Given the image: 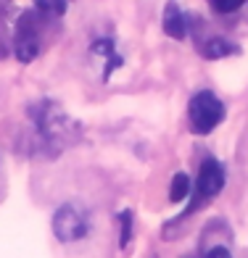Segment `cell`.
<instances>
[{
  "label": "cell",
  "mask_w": 248,
  "mask_h": 258,
  "mask_svg": "<svg viewBox=\"0 0 248 258\" xmlns=\"http://www.w3.org/2000/svg\"><path fill=\"white\" fill-rule=\"evenodd\" d=\"M32 119L37 124V132L53 145H66V143H72V140H77V135H79V126L69 119L56 103H48V100L34 105Z\"/></svg>",
  "instance_id": "cell-1"
},
{
  "label": "cell",
  "mask_w": 248,
  "mask_h": 258,
  "mask_svg": "<svg viewBox=\"0 0 248 258\" xmlns=\"http://www.w3.org/2000/svg\"><path fill=\"white\" fill-rule=\"evenodd\" d=\"M224 121V103L214 92H195L187 103V124L195 135H209Z\"/></svg>",
  "instance_id": "cell-2"
},
{
  "label": "cell",
  "mask_w": 248,
  "mask_h": 258,
  "mask_svg": "<svg viewBox=\"0 0 248 258\" xmlns=\"http://www.w3.org/2000/svg\"><path fill=\"white\" fill-rule=\"evenodd\" d=\"M222 187H224V166H222L217 158H206L204 163H201L195 190L190 192L193 201H190V206H187V214H193L201 203L214 201V198L222 192Z\"/></svg>",
  "instance_id": "cell-3"
},
{
  "label": "cell",
  "mask_w": 248,
  "mask_h": 258,
  "mask_svg": "<svg viewBox=\"0 0 248 258\" xmlns=\"http://www.w3.org/2000/svg\"><path fill=\"white\" fill-rule=\"evenodd\" d=\"M90 229V221L87 214L77 206H61L53 214V234L61 242H74L82 240Z\"/></svg>",
  "instance_id": "cell-4"
},
{
  "label": "cell",
  "mask_w": 248,
  "mask_h": 258,
  "mask_svg": "<svg viewBox=\"0 0 248 258\" xmlns=\"http://www.w3.org/2000/svg\"><path fill=\"white\" fill-rule=\"evenodd\" d=\"M14 50L21 63H29L37 58L40 53V32L34 24V14H21L19 24H16V40H14Z\"/></svg>",
  "instance_id": "cell-5"
},
{
  "label": "cell",
  "mask_w": 248,
  "mask_h": 258,
  "mask_svg": "<svg viewBox=\"0 0 248 258\" xmlns=\"http://www.w3.org/2000/svg\"><path fill=\"white\" fill-rule=\"evenodd\" d=\"M164 32L174 40H185L187 37V16L182 14V8L169 0L167 8H164Z\"/></svg>",
  "instance_id": "cell-6"
},
{
  "label": "cell",
  "mask_w": 248,
  "mask_h": 258,
  "mask_svg": "<svg viewBox=\"0 0 248 258\" xmlns=\"http://www.w3.org/2000/svg\"><path fill=\"white\" fill-rule=\"evenodd\" d=\"M235 53H238V45H232L230 40H222V37L209 40L204 48H201V55L209 58V61H217V58H227V55H235Z\"/></svg>",
  "instance_id": "cell-7"
},
{
  "label": "cell",
  "mask_w": 248,
  "mask_h": 258,
  "mask_svg": "<svg viewBox=\"0 0 248 258\" xmlns=\"http://www.w3.org/2000/svg\"><path fill=\"white\" fill-rule=\"evenodd\" d=\"M193 192V184H190V177L187 174H174V179H172V192H169V201L172 203H180V201H185L187 195Z\"/></svg>",
  "instance_id": "cell-8"
},
{
  "label": "cell",
  "mask_w": 248,
  "mask_h": 258,
  "mask_svg": "<svg viewBox=\"0 0 248 258\" xmlns=\"http://www.w3.org/2000/svg\"><path fill=\"white\" fill-rule=\"evenodd\" d=\"M119 224H122V229H119V248L124 250V248H129V242H132V214H129V211H122L119 214Z\"/></svg>",
  "instance_id": "cell-9"
},
{
  "label": "cell",
  "mask_w": 248,
  "mask_h": 258,
  "mask_svg": "<svg viewBox=\"0 0 248 258\" xmlns=\"http://www.w3.org/2000/svg\"><path fill=\"white\" fill-rule=\"evenodd\" d=\"M34 6L48 16H64L66 14V0H34Z\"/></svg>",
  "instance_id": "cell-10"
},
{
  "label": "cell",
  "mask_w": 248,
  "mask_h": 258,
  "mask_svg": "<svg viewBox=\"0 0 248 258\" xmlns=\"http://www.w3.org/2000/svg\"><path fill=\"white\" fill-rule=\"evenodd\" d=\"M245 0H211V8L217 11V14H235Z\"/></svg>",
  "instance_id": "cell-11"
},
{
  "label": "cell",
  "mask_w": 248,
  "mask_h": 258,
  "mask_svg": "<svg viewBox=\"0 0 248 258\" xmlns=\"http://www.w3.org/2000/svg\"><path fill=\"white\" fill-rule=\"evenodd\" d=\"M204 258H232V255H230V250H227V248H222V245H219V248H211Z\"/></svg>",
  "instance_id": "cell-12"
}]
</instances>
